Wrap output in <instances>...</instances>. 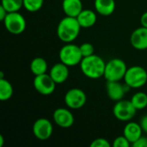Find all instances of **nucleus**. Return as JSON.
<instances>
[{
  "label": "nucleus",
  "mask_w": 147,
  "mask_h": 147,
  "mask_svg": "<svg viewBox=\"0 0 147 147\" xmlns=\"http://www.w3.org/2000/svg\"><path fill=\"white\" fill-rule=\"evenodd\" d=\"M81 28L77 17L65 16L58 24V38L64 43H71L78 37Z\"/></svg>",
  "instance_id": "1"
},
{
  "label": "nucleus",
  "mask_w": 147,
  "mask_h": 147,
  "mask_svg": "<svg viewBox=\"0 0 147 147\" xmlns=\"http://www.w3.org/2000/svg\"><path fill=\"white\" fill-rule=\"evenodd\" d=\"M79 65L82 73L88 78L98 79L104 76L106 62L98 55L93 54L83 58Z\"/></svg>",
  "instance_id": "2"
},
{
  "label": "nucleus",
  "mask_w": 147,
  "mask_h": 147,
  "mask_svg": "<svg viewBox=\"0 0 147 147\" xmlns=\"http://www.w3.org/2000/svg\"><path fill=\"white\" fill-rule=\"evenodd\" d=\"M124 82L128 88L140 89L147 84V71L140 65H133L127 68Z\"/></svg>",
  "instance_id": "3"
},
{
  "label": "nucleus",
  "mask_w": 147,
  "mask_h": 147,
  "mask_svg": "<svg viewBox=\"0 0 147 147\" xmlns=\"http://www.w3.org/2000/svg\"><path fill=\"white\" fill-rule=\"evenodd\" d=\"M59 61L64 63L69 67H72L78 65H80L83 55L80 51L79 46H77L75 44L71 43H65L64 45L59 53Z\"/></svg>",
  "instance_id": "4"
},
{
  "label": "nucleus",
  "mask_w": 147,
  "mask_h": 147,
  "mask_svg": "<svg viewBox=\"0 0 147 147\" xmlns=\"http://www.w3.org/2000/svg\"><path fill=\"white\" fill-rule=\"evenodd\" d=\"M127 66L126 62L119 58H114L106 63L104 78L109 81H121L124 79Z\"/></svg>",
  "instance_id": "5"
},
{
  "label": "nucleus",
  "mask_w": 147,
  "mask_h": 147,
  "mask_svg": "<svg viewBox=\"0 0 147 147\" xmlns=\"http://www.w3.org/2000/svg\"><path fill=\"white\" fill-rule=\"evenodd\" d=\"M3 22L6 30L15 35L23 33L27 27L26 19L19 11L9 12Z\"/></svg>",
  "instance_id": "6"
},
{
  "label": "nucleus",
  "mask_w": 147,
  "mask_h": 147,
  "mask_svg": "<svg viewBox=\"0 0 147 147\" xmlns=\"http://www.w3.org/2000/svg\"><path fill=\"white\" fill-rule=\"evenodd\" d=\"M137 109L132 103L131 100H121L115 102L113 108L114 116L120 121H130L136 115Z\"/></svg>",
  "instance_id": "7"
},
{
  "label": "nucleus",
  "mask_w": 147,
  "mask_h": 147,
  "mask_svg": "<svg viewBox=\"0 0 147 147\" xmlns=\"http://www.w3.org/2000/svg\"><path fill=\"white\" fill-rule=\"evenodd\" d=\"M64 101L67 108L70 109H82L87 101L85 92L78 88H72L65 95Z\"/></svg>",
  "instance_id": "8"
},
{
  "label": "nucleus",
  "mask_w": 147,
  "mask_h": 147,
  "mask_svg": "<svg viewBox=\"0 0 147 147\" xmlns=\"http://www.w3.org/2000/svg\"><path fill=\"white\" fill-rule=\"evenodd\" d=\"M34 90L42 96H49L53 94L56 89V83L51 78L49 73H45L34 77Z\"/></svg>",
  "instance_id": "9"
},
{
  "label": "nucleus",
  "mask_w": 147,
  "mask_h": 147,
  "mask_svg": "<svg viewBox=\"0 0 147 147\" xmlns=\"http://www.w3.org/2000/svg\"><path fill=\"white\" fill-rule=\"evenodd\" d=\"M32 132L34 136L39 140H47L53 133V126L48 119L39 118L34 122Z\"/></svg>",
  "instance_id": "10"
},
{
  "label": "nucleus",
  "mask_w": 147,
  "mask_h": 147,
  "mask_svg": "<svg viewBox=\"0 0 147 147\" xmlns=\"http://www.w3.org/2000/svg\"><path fill=\"white\" fill-rule=\"evenodd\" d=\"M53 120L55 124L61 128H70L75 121L74 115L69 108L56 109L53 114Z\"/></svg>",
  "instance_id": "11"
},
{
  "label": "nucleus",
  "mask_w": 147,
  "mask_h": 147,
  "mask_svg": "<svg viewBox=\"0 0 147 147\" xmlns=\"http://www.w3.org/2000/svg\"><path fill=\"white\" fill-rule=\"evenodd\" d=\"M126 84L123 85L120 81H109L106 85L107 95L109 99L114 102L121 101L124 98L126 95Z\"/></svg>",
  "instance_id": "12"
},
{
  "label": "nucleus",
  "mask_w": 147,
  "mask_h": 147,
  "mask_svg": "<svg viewBox=\"0 0 147 147\" xmlns=\"http://www.w3.org/2000/svg\"><path fill=\"white\" fill-rule=\"evenodd\" d=\"M130 42L133 47L137 50L147 49V28L141 26L134 29L131 34Z\"/></svg>",
  "instance_id": "13"
},
{
  "label": "nucleus",
  "mask_w": 147,
  "mask_h": 147,
  "mask_svg": "<svg viewBox=\"0 0 147 147\" xmlns=\"http://www.w3.org/2000/svg\"><path fill=\"white\" fill-rule=\"evenodd\" d=\"M49 75L57 84H63L69 78V66H67L62 62L56 63L51 67L49 71Z\"/></svg>",
  "instance_id": "14"
},
{
  "label": "nucleus",
  "mask_w": 147,
  "mask_h": 147,
  "mask_svg": "<svg viewBox=\"0 0 147 147\" xmlns=\"http://www.w3.org/2000/svg\"><path fill=\"white\" fill-rule=\"evenodd\" d=\"M143 129L140 123L135 121H127L123 129V135L129 140L131 145L137 141L142 136Z\"/></svg>",
  "instance_id": "15"
},
{
  "label": "nucleus",
  "mask_w": 147,
  "mask_h": 147,
  "mask_svg": "<svg viewBox=\"0 0 147 147\" xmlns=\"http://www.w3.org/2000/svg\"><path fill=\"white\" fill-rule=\"evenodd\" d=\"M62 9L65 16L77 17L84 9L82 0H63Z\"/></svg>",
  "instance_id": "16"
},
{
  "label": "nucleus",
  "mask_w": 147,
  "mask_h": 147,
  "mask_svg": "<svg viewBox=\"0 0 147 147\" xmlns=\"http://www.w3.org/2000/svg\"><path fill=\"white\" fill-rule=\"evenodd\" d=\"M94 7L99 15L109 16L114 13L116 8V3L115 0H95Z\"/></svg>",
  "instance_id": "17"
},
{
  "label": "nucleus",
  "mask_w": 147,
  "mask_h": 147,
  "mask_svg": "<svg viewBox=\"0 0 147 147\" xmlns=\"http://www.w3.org/2000/svg\"><path fill=\"white\" fill-rule=\"evenodd\" d=\"M77 19L83 28H88L94 26L96 23L97 16L94 10L91 9H83L80 14L77 16Z\"/></svg>",
  "instance_id": "18"
},
{
  "label": "nucleus",
  "mask_w": 147,
  "mask_h": 147,
  "mask_svg": "<svg viewBox=\"0 0 147 147\" xmlns=\"http://www.w3.org/2000/svg\"><path fill=\"white\" fill-rule=\"evenodd\" d=\"M47 69L48 65L44 58L36 57L30 63V71L34 76L47 73Z\"/></svg>",
  "instance_id": "19"
},
{
  "label": "nucleus",
  "mask_w": 147,
  "mask_h": 147,
  "mask_svg": "<svg viewBox=\"0 0 147 147\" xmlns=\"http://www.w3.org/2000/svg\"><path fill=\"white\" fill-rule=\"evenodd\" d=\"M14 94L12 84L5 78H0V100L6 102L9 100Z\"/></svg>",
  "instance_id": "20"
},
{
  "label": "nucleus",
  "mask_w": 147,
  "mask_h": 147,
  "mask_svg": "<svg viewBox=\"0 0 147 147\" xmlns=\"http://www.w3.org/2000/svg\"><path fill=\"white\" fill-rule=\"evenodd\" d=\"M131 102L137 110H142L147 107V94L145 92H136L133 95Z\"/></svg>",
  "instance_id": "21"
},
{
  "label": "nucleus",
  "mask_w": 147,
  "mask_h": 147,
  "mask_svg": "<svg viewBox=\"0 0 147 147\" xmlns=\"http://www.w3.org/2000/svg\"><path fill=\"white\" fill-rule=\"evenodd\" d=\"M1 5L8 12L19 11L23 7V0H2Z\"/></svg>",
  "instance_id": "22"
},
{
  "label": "nucleus",
  "mask_w": 147,
  "mask_h": 147,
  "mask_svg": "<svg viewBox=\"0 0 147 147\" xmlns=\"http://www.w3.org/2000/svg\"><path fill=\"white\" fill-rule=\"evenodd\" d=\"M44 3V0H23V8L28 12L39 11Z\"/></svg>",
  "instance_id": "23"
},
{
  "label": "nucleus",
  "mask_w": 147,
  "mask_h": 147,
  "mask_svg": "<svg viewBox=\"0 0 147 147\" xmlns=\"http://www.w3.org/2000/svg\"><path fill=\"white\" fill-rule=\"evenodd\" d=\"M79 47H80V51H81L82 55H83L84 58L95 54L94 53V52H95L94 46L90 42H84L82 45H80Z\"/></svg>",
  "instance_id": "24"
},
{
  "label": "nucleus",
  "mask_w": 147,
  "mask_h": 147,
  "mask_svg": "<svg viewBox=\"0 0 147 147\" xmlns=\"http://www.w3.org/2000/svg\"><path fill=\"white\" fill-rule=\"evenodd\" d=\"M112 146L113 147H129L132 145L124 135H121V136H118L114 140Z\"/></svg>",
  "instance_id": "25"
},
{
  "label": "nucleus",
  "mask_w": 147,
  "mask_h": 147,
  "mask_svg": "<svg viewBox=\"0 0 147 147\" xmlns=\"http://www.w3.org/2000/svg\"><path fill=\"white\" fill-rule=\"evenodd\" d=\"M90 147H109L110 146V143L109 142L108 140L104 139V138H97L96 140H94L90 145Z\"/></svg>",
  "instance_id": "26"
},
{
  "label": "nucleus",
  "mask_w": 147,
  "mask_h": 147,
  "mask_svg": "<svg viewBox=\"0 0 147 147\" xmlns=\"http://www.w3.org/2000/svg\"><path fill=\"white\" fill-rule=\"evenodd\" d=\"M134 147H147V137L141 136L137 141H135L133 145Z\"/></svg>",
  "instance_id": "27"
},
{
  "label": "nucleus",
  "mask_w": 147,
  "mask_h": 147,
  "mask_svg": "<svg viewBox=\"0 0 147 147\" xmlns=\"http://www.w3.org/2000/svg\"><path fill=\"white\" fill-rule=\"evenodd\" d=\"M142 129H143V132H145L146 134H147V115H144L141 120H140V122Z\"/></svg>",
  "instance_id": "28"
},
{
  "label": "nucleus",
  "mask_w": 147,
  "mask_h": 147,
  "mask_svg": "<svg viewBox=\"0 0 147 147\" xmlns=\"http://www.w3.org/2000/svg\"><path fill=\"white\" fill-rule=\"evenodd\" d=\"M140 23L142 27L147 28V11L142 14L141 17H140Z\"/></svg>",
  "instance_id": "29"
},
{
  "label": "nucleus",
  "mask_w": 147,
  "mask_h": 147,
  "mask_svg": "<svg viewBox=\"0 0 147 147\" xmlns=\"http://www.w3.org/2000/svg\"><path fill=\"white\" fill-rule=\"evenodd\" d=\"M9 12L1 5L0 6V21H3L4 19H5V17H6V16H7V14H8Z\"/></svg>",
  "instance_id": "30"
},
{
  "label": "nucleus",
  "mask_w": 147,
  "mask_h": 147,
  "mask_svg": "<svg viewBox=\"0 0 147 147\" xmlns=\"http://www.w3.org/2000/svg\"><path fill=\"white\" fill-rule=\"evenodd\" d=\"M4 144V138L2 134H0V147L3 146Z\"/></svg>",
  "instance_id": "31"
}]
</instances>
